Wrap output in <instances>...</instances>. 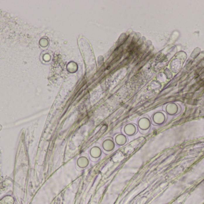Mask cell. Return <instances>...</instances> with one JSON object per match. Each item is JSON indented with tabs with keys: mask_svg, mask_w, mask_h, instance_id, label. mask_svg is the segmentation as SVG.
Returning <instances> with one entry per match:
<instances>
[{
	"mask_svg": "<svg viewBox=\"0 0 204 204\" xmlns=\"http://www.w3.org/2000/svg\"><path fill=\"white\" fill-rule=\"evenodd\" d=\"M182 110L181 105L175 102H171L166 104L163 107V111L167 116H175L179 114Z\"/></svg>",
	"mask_w": 204,
	"mask_h": 204,
	"instance_id": "6da1fadb",
	"label": "cell"
},
{
	"mask_svg": "<svg viewBox=\"0 0 204 204\" xmlns=\"http://www.w3.org/2000/svg\"><path fill=\"white\" fill-rule=\"evenodd\" d=\"M90 161L89 155L84 154L80 156L75 163L76 169L79 171H82L87 169L90 164Z\"/></svg>",
	"mask_w": 204,
	"mask_h": 204,
	"instance_id": "7a4b0ae2",
	"label": "cell"
},
{
	"mask_svg": "<svg viewBox=\"0 0 204 204\" xmlns=\"http://www.w3.org/2000/svg\"><path fill=\"white\" fill-rule=\"evenodd\" d=\"M167 114L164 111L156 112L152 116V123L155 126H161L167 120Z\"/></svg>",
	"mask_w": 204,
	"mask_h": 204,
	"instance_id": "3957f363",
	"label": "cell"
},
{
	"mask_svg": "<svg viewBox=\"0 0 204 204\" xmlns=\"http://www.w3.org/2000/svg\"><path fill=\"white\" fill-rule=\"evenodd\" d=\"M116 146L114 139L111 136H107L103 139L101 146L105 153L110 154L115 150Z\"/></svg>",
	"mask_w": 204,
	"mask_h": 204,
	"instance_id": "277c9868",
	"label": "cell"
},
{
	"mask_svg": "<svg viewBox=\"0 0 204 204\" xmlns=\"http://www.w3.org/2000/svg\"><path fill=\"white\" fill-rule=\"evenodd\" d=\"M103 152V151L101 146H100L99 144L93 146L91 147L88 153L90 160L92 162H97L101 158Z\"/></svg>",
	"mask_w": 204,
	"mask_h": 204,
	"instance_id": "5b68a950",
	"label": "cell"
},
{
	"mask_svg": "<svg viewBox=\"0 0 204 204\" xmlns=\"http://www.w3.org/2000/svg\"><path fill=\"white\" fill-rule=\"evenodd\" d=\"M151 119L147 115L140 117L138 121V128L143 132H148L151 127Z\"/></svg>",
	"mask_w": 204,
	"mask_h": 204,
	"instance_id": "8992f818",
	"label": "cell"
},
{
	"mask_svg": "<svg viewBox=\"0 0 204 204\" xmlns=\"http://www.w3.org/2000/svg\"><path fill=\"white\" fill-rule=\"evenodd\" d=\"M124 134L128 136H133L135 135L138 131V127L134 123H128L124 128Z\"/></svg>",
	"mask_w": 204,
	"mask_h": 204,
	"instance_id": "52a82bcc",
	"label": "cell"
},
{
	"mask_svg": "<svg viewBox=\"0 0 204 204\" xmlns=\"http://www.w3.org/2000/svg\"><path fill=\"white\" fill-rule=\"evenodd\" d=\"M114 140L116 145L119 147L126 145L128 143V138L127 135H125V134L122 133L116 134L115 136Z\"/></svg>",
	"mask_w": 204,
	"mask_h": 204,
	"instance_id": "ba28073f",
	"label": "cell"
}]
</instances>
